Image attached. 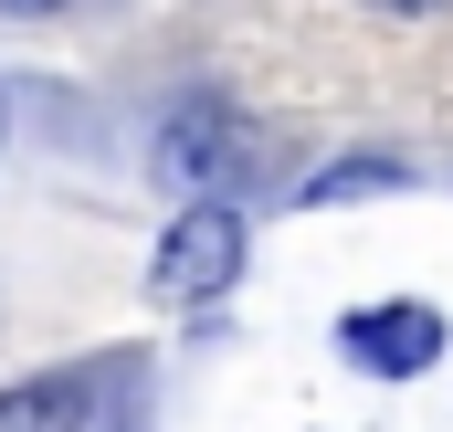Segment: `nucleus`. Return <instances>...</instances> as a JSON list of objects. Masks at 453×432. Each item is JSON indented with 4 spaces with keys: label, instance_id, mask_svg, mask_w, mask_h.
Wrapping results in <instances>:
<instances>
[{
    "label": "nucleus",
    "instance_id": "obj_1",
    "mask_svg": "<svg viewBox=\"0 0 453 432\" xmlns=\"http://www.w3.org/2000/svg\"><path fill=\"white\" fill-rule=\"evenodd\" d=\"M232 274H242V212H232V201H190V212L169 221L158 264H148L158 306H211Z\"/></svg>",
    "mask_w": 453,
    "mask_h": 432
},
{
    "label": "nucleus",
    "instance_id": "obj_2",
    "mask_svg": "<svg viewBox=\"0 0 453 432\" xmlns=\"http://www.w3.org/2000/svg\"><path fill=\"white\" fill-rule=\"evenodd\" d=\"M158 180H169L180 201H222L232 180H242V127H232L211 96L180 106L169 127H158Z\"/></svg>",
    "mask_w": 453,
    "mask_h": 432
},
{
    "label": "nucleus",
    "instance_id": "obj_3",
    "mask_svg": "<svg viewBox=\"0 0 453 432\" xmlns=\"http://www.w3.org/2000/svg\"><path fill=\"white\" fill-rule=\"evenodd\" d=\"M338 348L358 369H380V380H422L433 359H443V317L433 306H358L338 327Z\"/></svg>",
    "mask_w": 453,
    "mask_h": 432
},
{
    "label": "nucleus",
    "instance_id": "obj_4",
    "mask_svg": "<svg viewBox=\"0 0 453 432\" xmlns=\"http://www.w3.org/2000/svg\"><path fill=\"white\" fill-rule=\"evenodd\" d=\"M96 401H106V369H42L0 390V432H96Z\"/></svg>",
    "mask_w": 453,
    "mask_h": 432
},
{
    "label": "nucleus",
    "instance_id": "obj_5",
    "mask_svg": "<svg viewBox=\"0 0 453 432\" xmlns=\"http://www.w3.org/2000/svg\"><path fill=\"white\" fill-rule=\"evenodd\" d=\"M401 169L390 158H348V169H327V180H306V201H358V190H390Z\"/></svg>",
    "mask_w": 453,
    "mask_h": 432
},
{
    "label": "nucleus",
    "instance_id": "obj_6",
    "mask_svg": "<svg viewBox=\"0 0 453 432\" xmlns=\"http://www.w3.org/2000/svg\"><path fill=\"white\" fill-rule=\"evenodd\" d=\"M0 11H21V21H42V11H64V0H0Z\"/></svg>",
    "mask_w": 453,
    "mask_h": 432
},
{
    "label": "nucleus",
    "instance_id": "obj_7",
    "mask_svg": "<svg viewBox=\"0 0 453 432\" xmlns=\"http://www.w3.org/2000/svg\"><path fill=\"white\" fill-rule=\"evenodd\" d=\"M369 11H443V0H369Z\"/></svg>",
    "mask_w": 453,
    "mask_h": 432
},
{
    "label": "nucleus",
    "instance_id": "obj_8",
    "mask_svg": "<svg viewBox=\"0 0 453 432\" xmlns=\"http://www.w3.org/2000/svg\"><path fill=\"white\" fill-rule=\"evenodd\" d=\"M0 137H11V96H0Z\"/></svg>",
    "mask_w": 453,
    "mask_h": 432
}]
</instances>
